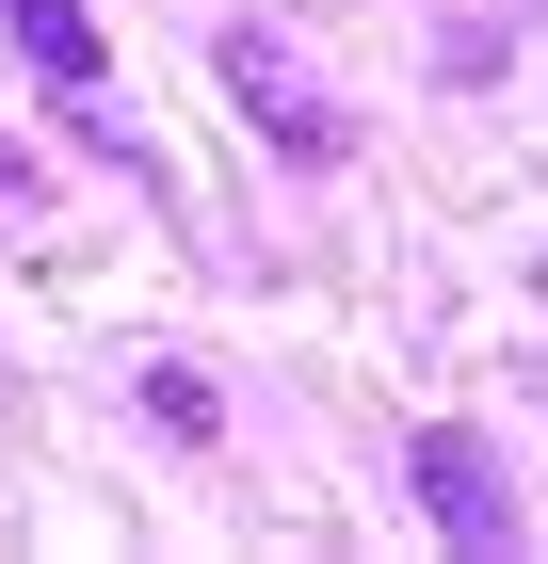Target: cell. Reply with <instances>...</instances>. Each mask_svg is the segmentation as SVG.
Returning <instances> with one entry per match:
<instances>
[{
	"label": "cell",
	"instance_id": "1",
	"mask_svg": "<svg viewBox=\"0 0 548 564\" xmlns=\"http://www.w3.org/2000/svg\"><path fill=\"white\" fill-rule=\"evenodd\" d=\"M404 500H420L436 549H468V564H501L516 532H533V517H516V468L484 452V420H420V435H404Z\"/></svg>",
	"mask_w": 548,
	"mask_h": 564
},
{
	"label": "cell",
	"instance_id": "2",
	"mask_svg": "<svg viewBox=\"0 0 548 564\" xmlns=\"http://www.w3.org/2000/svg\"><path fill=\"white\" fill-rule=\"evenodd\" d=\"M211 65H226V97H243V130H275V162H307V177L355 162V113H339V97L307 82L275 33H211Z\"/></svg>",
	"mask_w": 548,
	"mask_h": 564
},
{
	"label": "cell",
	"instance_id": "3",
	"mask_svg": "<svg viewBox=\"0 0 548 564\" xmlns=\"http://www.w3.org/2000/svg\"><path fill=\"white\" fill-rule=\"evenodd\" d=\"M0 33L33 48V65H49V82H65V97H97V65H114V33H97L82 0H0Z\"/></svg>",
	"mask_w": 548,
	"mask_h": 564
},
{
	"label": "cell",
	"instance_id": "4",
	"mask_svg": "<svg viewBox=\"0 0 548 564\" xmlns=\"http://www.w3.org/2000/svg\"><path fill=\"white\" fill-rule=\"evenodd\" d=\"M146 420H162L178 452H211V435H226V403H211V371H178V355H162V371H146Z\"/></svg>",
	"mask_w": 548,
	"mask_h": 564
}]
</instances>
